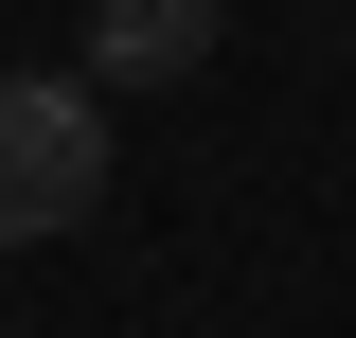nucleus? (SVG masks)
I'll return each mask as SVG.
<instances>
[{
	"instance_id": "1",
	"label": "nucleus",
	"mask_w": 356,
	"mask_h": 338,
	"mask_svg": "<svg viewBox=\"0 0 356 338\" xmlns=\"http://www.w3.org/2000/svg\"><path fill=\"white\" fill-rule=\"evenodd\" d=\"M107 214V89L89 72H0V250H54Z\"/></svg>"
},
{
	"instance_id": "2",
	"label": "nucleus",
	"mask_w": 356,
	"mask_h": 338,
	"mask_svg": "<svg viewBox=\"0 0 356 338\" xmlns=\"http://www.w3.org/2000/svg\"><path fill=\"white\" fill-rule=\"evenodd\" d=\"M214 18H232V0H89V89H178V72H196V54H214Z\"/></svg>"
},
{
	"instance_id": "3",
	"label": "nucleus",
	"mask_w": 356,
	"mask_h": 338,
	"mask_svg": "<svg viewBox=\"0 0 356 338\" xmlns=\"http://www.w3.org/2000/svg\"><path fill=\"white\" fill-rule=\"evenodd\" d=\"M0 338H18V321H0Z\"/></svg>"
}]
</instances>
